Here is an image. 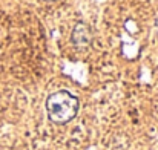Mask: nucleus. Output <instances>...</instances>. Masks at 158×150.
I'll list each match as a JSON object with an SVG mask.
<instances>
[{
	"label": "nucleus",
	"instance_id": "obj_1",
	"mask_svg": "<svg viewBox=\"0 0 158 150\" xmlns=\"http://www.w3.org/2000/svg\"><path fill=\"white\" fill-rule=\"evenodd\" d=\"M46 112L55 124L69 123L78 112V98L68 91H57L46 100Z\"/></svg>",
	"mask_w": 158,
	"mask_h": 150
}]
</instances>
